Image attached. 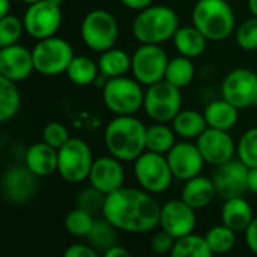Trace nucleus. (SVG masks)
<instances>
[{"label":"nucleus","instance_id":"72a5a7b5","mask_svg":"<svg viewBox=\"0 0 257 257\" xmlns=\"http://www.w3.org/2000/svg\"><path fill=\"white\" fill-rule=\"evenodd\" d=\"M212 254H224L229 253L236 244V232L227 227L226 224H218L211 227L205 235Z\"/></svg>","mask_w":257,"mask_h":257},{"label":"nucleus","instance_id":"c85d7f7f","mask_svg":"<svg viewBox=\"0 0 257 257\" xmlns=\"http://www.w3.org/2000/svg\"><path fill=\"white\" fill-rule=\"evenodd\" d=\"M116 230H117V227H114L105 217L98 218L93 221V226L86 236L87 244L96 253L104 254L105 250H108L110 247H113L116 244V239H117Z\"/></svg>","mask_w":257,"mask_h":257},{"label":"nucleus","instance_id":"c9c22d12","mask_svg":"<svg viewBox=\"0 0 257 257\" xmlns=\"http://www.w3.org/2000/svg\"><path fill=\"white\" fill-rule=\"evenodd\" d=\"M236 154L247 167H257V126L242 134L236 146Z\"/></svg>","mask_w":257,"mask_h":257},{"label":"nucleus","instance_id":"e433bc0d","mask_svg":"<svg viewBox=\"0 0 257 257\" xmlns=\"http://www.w3.org/2000/svg\"><path fill=\"white\" fill-rule=\"evenodd\" d=\"M24 21H21L18 17L8 14L0 18V47L14 45L18 42L24 32Z\"/></svg>","mask_w":257,"mask_h":257},{"label":"nucleus","instance_id":"49530a36","mask_svg":"<svg viewBox=\"0 0 257 257\" xmlns=\"http://www.w3.org/2000/svg\"><path fill=\"white\" fill-rule=\"evenodd\" d=\"M248 191L257 194V167H251L248 170Z\"/></svg>","mask_w":257,"mask_h":257},{"label":"nucleus","instance_id":"a211bd4d","mask_svg":"<svg viewBox=\"0 0 257 257\" xmlns=\"http://www.w3.org/2000/svg\"><path fill=\"white\" fill-rule=\"evenodd\" d=\"M196 209L182 199L169 200L161 206L160 226L175 239L193 233L196 229Z\"/></svg>","mask_w":257,"mask_h":257},{"label":"nucleus","instance_id":"de8ad7c7","mask_svg":"<svg viewBox=\"0 0 257 257\" xmlns=\"http://www.w3.org/2000/svg\"><path fill=\"white\" fill-rule=\"evenodd\" d=\"M9 9H11V2L9 0H0V17L8 15Z\"/></svg>","mask_w":257,"mask_h":257},{"label":"nucleus","instance_id":"6e6552de","mask_svg":"<svg viewBox=\"0 0 257 257\" xmlns=\"http://www.w3.org/2000/svg\"><path fill=\"white\" fill-rule=\"evenodd\" d=\"M145 111L148 116L160 123H167L182 110L181 89L167 80L157 81L148 86L145 92Z\"/></svg>","mask_w":257,"mask_h":257},{"label":"nucleus","instance_id":"f8f14e48","mask_svg":"<svg viewBox=\"0 0 257 257\" xmlns=\"http://www.w3.org/2000/svg\"><path fill=\"white\" fill-rule=\"evenodd\" d=\"M221 98L238 108L257 105V74L247 68L230 71L221 83Z\"/></svg>","mask_w":257,"mask_h":257},{"label":"nucleus","instance_id":"0eeeda50","mask_svg":"<svg viewBox=\"0 0 257 257\" xmlns=\"http://www.w3.org/2000/svg\"><path fill=\"white\" fill-rule=\"evenodd\" d=\"M81 39L93 51L104 53L114 47L119 36L116 18L105 9H93L81 21Z\"/></svg>","mask_w":257,"mask_h":257},{"label":"nucleus","instance_id":"3c124183","mask_svg":"<svg viewBox=\"0 0 257 257\" xmlns=\"http://www.w3.org/2000/svg\"><path fill=\"white\" fill-rule=\"evenodd\" d=\"M21 2H24L27 5H32V3H36V2H41V0H21Z\"/></svg>","mask_w":257,"mask_h":257},{"label":"nucleus","instance_id":"473e14b6","mask_svg":"<svg viewBox=\"0 0 257 257\" xmlns=\"http://www.w3.org/2000/svg\"><path fill=\"white\" fill-rule=\"evenodd\" d=\"M175 131L166 123L157 122L146 131V151L157 154H167L175 146Z\"/></svg>","mask_w":257,"mask_h":257},{"label":"nucleus","instance_id":"aec40b11","mask_svg":"<svg viewBox=\"0 0 257 257\" xmlns=\"http://www.w3.org/2000/svg\"><path fill=\"white\" fill-rule=\"evenodd\" d=\"M87 179L92 187L104 194H110L123 187L125 170L120 164V160L114 158L113 155L99 157L93 161Z\"/></svg>","mask_w":257,"mask_h":257},{"label":"nucleus","instance_id":"1a4fd4ad","mask_svg":"<svg viewBox=\"0 0 257 257\" xmlns=\"http://www.w3.org/2000/svg\"><path fill=\"white\" fill-rule=\"evenodd\" d=\"M134 175L140 188L151 194L164 193L175 178L167 157L151 151H145L134 161Z\"/></svg>","mask_w":257,"mask_h":257},{"label":"nucleus","instance_id":"9b49d317","mask_svg":"<svg viewBox=\"0 0 257 257\" xmlns=\"http://www.w3.org/2000/svg\"><path fill=\"white\" fill-rule=\"evenodd\" d=\"M169 57L158 44H142L131 57L134 78L143 86H151L164 80Z\"/></svg>","mask_w":257,"mask_h":257},{"label":"nucleus","instance_id":"7c9ffc66","mask_svg":"<svg viewBox=\"0 0 257 257\" xmlns=\"http://www.w3.org/2000/svg\"><path fill=\"white\" fill-rule=\"evenodd\" d=\"M170 254L173 257H211L212 250L205 236L188 233L175 241Z\"/></svg>","mask_w":257,"mask_h":257},{"label":"nucleus","instance_id":"ea45409f","mask_svg":"<svg viewBox=\"0 0 257 257\" xmlns=\"http://www.w3.org/2000/svg\"><path fill=\"white\" fill-rule=\"evenodd\" d=\"M69 139L68 128L60 122H48L42 130V140L56 149H60Z\"/></svg>","mask_w":257,"mask_h":257},{"label":"nucleus","instance_id":"f257e3e1","mask_svg":"<svg viewBox=\"0 0 257 257\" xmlns=\"http://www.w3.org/2000/svg\"><path fill=\"white\" fill-rule=\"evenodd\" d=\"M160 212L161 206L151 193L122 187L105 196L102 217L117 230L145 233L160 226Z\"/></svg>","mask_w":257,"mask_h":257},{"label":"nucleus","instance_id":"c756f323","mask_svg":"<svg viewBox=\"0 0 257 257\" xmlns=\"http://www.w3.org/2000/svg\"><path fill=\"white\" fill-rule=\"evenodd\" d=\"M21 107V96L15 81L0 77V122H8L17 116Z\"/></svg>","mask_w":257,"mask_h":257},{"label":"nucleus","instance_id":"2eb2a0df","mask_svg":"<svg viewBox=\"0 0 257 257\" xmlns=\"http://www.w3.org/2000/svg\"><path fill=\"white\" fill-rule=\"evenodd\" d=\"M38 190V176L24 164L9 167L2 178V193L9 203L29 202Z\"/></svg>","mask_w":257,"mask_h":257},{"label":"nucleus","instance_id":"a19ab883","mask_svg":"<svg viewBox=\"0 0 257 257\" xmlns=\"http://www.w3.org/2000/svg\"><path fill=\"white\" fill-rule=\"evenodd\" d=\"M175 238L172 235H169L166 230H160L157 232L152 239H151V250L157 254H166V253H172L173 245H175Z\"/></svg>","mask_w":257,"mask_h":257},{"label":"nucleus","instance_id":"5701e85b","mask_svg":"<svg viewBox=\"0 0 257 257\" xmlns=\"http://www.w3.org/2000/svg\"><path fill=\"white\" fill-rule=\"evenodd\" d=\"M253 209L250 203L241 196V197H232L224 200L223 209H221V221L232 230L245 232V229L253 221Z\"/></svg>","mask_w":257,"mask_h":257},{"label":"nucleus","instance_id":"7ed1b4c3","mask_svg":"<svg viewBox=\"0 0 257 257\" xmlns=\"http://www.w3.org/2000/svg\"><path fill=\"white\" fill-rule=\"evenodd\" d=\"M179 29V18L176 12L164 5H151L139 11L133 23V33L140 44H164L173 39Z\"/></svg>","mask_w":257,"mask_h":257},{"label":"nucleus","instance_id":"f03ea898","mask_svg":"<svg viewBox=\"0 0 257 257\" xmlns=\"http://www.w3.org/2000/svg\"><path fill=\"white\" fill-rule=\"evenodd\" d=\"M146 131L143 122L133 114L116 116L105 126V148L120 161H136L146 151Z\"/></svg>","mask_w":257,"mask_h":257},{"label":"nucleus","instance_id":"58836bf2","mask_svg":"<svg viewBox=\"0 0 257 257\" xmlns=\"http://www.w3.org/2000/svg\"><path fill=\"white\" fill-rule=\"evenodd\" d=\"M236 44L245 51L257 50V17L245 20L236 29Z\"/></svg>","mask_w":257,"mask_h":257},{"label":"nucleus","instance_id":"423d86ee","mask_svg":"<svg viewBox=\"0 0 257 257\" xmlns=\"http://www.w3.org/2000/svg\"><path fill=\"white\" fill-rule=\"evenodd\" d=\"M32 53L35 71L48 77L66 72L69 63L75 57L72 45L66 39L56 36L39 39Z\"/></svg>","mask_w":257,"mask_h":257},{"label":"nucleus","instance_id":"ddd939ff","mask_svg":"<svg viewBox=\"0 0 257 257\" xmlns=\"http://www.w3.org/2000/svg\"><path fill=\"white\" fill-rule=\"evenodd\" d=\"M24 29L35 39H45L54 36L62 24L60 6L50 3L48 0H41L29 5L24 14Z\"/></svg>","mask_w":257,"mask_h":257},{"label":"nucleus","instance_id":"f704fd0d","mask_svg":"<svg viewBox=\"0 0 257 257\" xmlns=\"http://www.w3.org/2000/svg\"><path fill=\"white\" fill-rule=\"evenodd\" d=\"M93 215L89 214L84 209L75 208L72 211H69L65 217V229L71 236L75 238H86L87 233L90 232L92 226H93Z\"/></svg>","mask_w":257,"mask_h":257},{"label":"nucleus","instance_id":"b1692460","mask_svg":"<svg viewBox=\"0 0 257 257\" xmlns=\"http://www.w3.org/2000/svg\"><path fill=\"white\" fill-rule=\"evenodd\" d=\"M206 42L208 38L196 26L179 27L173 36V44L178 53L190 59L199 57L206 50Z\"/></svg>","mask_w":257,"mask_h":257},{"label":"nucleus","instance_id":"4468645a","mask_svg":"<svg viewBox=\"0 0 257 257\" xmlns=\"http://www.w3.org/2000/svg\"><path fill=\"white\" fill-rule=\"evenodd\" d=\"M248 170L250 167H247L239 158L218 166L212 176L217 196L223 200L244 196L248 191Z\"/></svg>","mask_w":257,"mask_h":257},{"label":"nucleus","instance_id":"8fccbe9b","mask_svg":"<svg viewBox=\"0 0 257 257\" xmlns=\"http://www.w3.org/2000/svg\"><path fill=\"white\" fill-rule=\"evenodd\" d=\"M48 2H50V3H53V5H56V6H60L63 0H48Z\"/></svg>","mask_w":257,"mask_h":257},{"label":"nucleus","instance_id":"2f4dec72","mask_svg":"<svg viewBox=\"0 0 257 257\" xmlns=\"http://www.w3.org/2000/svg\"><path fill=\"white\" fill-rule=\"evenodd\" d=\"M193 78H194V65L190 57L179 54L178 57H173L169 60L164 80L182 89V87H187L193 81Z\"/></svg>","mask_w":257,"mask_h":257},{"label":"nucleus","instance_id":"6ab92c4d","mask_svg":"<svg viewBox=\"0 0 257 257\" xmlns=\"http://www.w3.org/2000/svg\"><path fill=\"white\" fill-rule=\"evenodd\" d=\"M35 71L33 53L18 44L2 47L0 50V75L15 83L24 81Z\"/></svg>","mask_w":257,"mask_h":257},{"label":"nucleus","instance_id":"f3484780","mask_svg":"<svg viewBox=\"0 0 257 257\" xmlns=\"http://www.w3.org/2000/svg\"><path fill=\"white\" fill-rule=\"evenodd\" d=\"M167 161L173 176L181 181H188L200 175L205 164L197 143H191L190 140L175 143V146L167 152Z\"/></svg>","mask_w":257,"mask_h":257},{"label":"nucleus","instance_id":"412c9836","mask_svg":"<svg viewBox=\"0 0 257 257\" xmlns=\"http://www.w3.org/2000/svg\"><path fill=\"white\" fill-rule=\"evenodd\" d=\"M59 149L50 146L44 140L29 146L24 155V164L38 176L45 178L57 172Z\"/></svg>","mask_w":257,"mask_h":257},{"label":"nucleus","instance_id":"393cba45","mask_svg":"<svg viewBox=\"0 0 257 257\" xmlns=\"http://www.w3.org/2000/svg\"><path fill=\"white\" fill-rule=\"evenodd\" d=\"M238 107L230 104L226 99H217L212 101L206 105L205 108V119L208 122V126L223 130V131H230L236 122H238Z\"/></svg>","mask_w":257,"mask_h":257},{"label":"nucleus","instance_id":"37998d69","mask_svg":"<svg viewBox=\"0 0 257 257\" xmlns=\"http://www.w3.org/2000/svg\"><path fill=\"white\" fill-rule=\"evenodd\" d=\"M245 244L251 253L257 254V217L253 218L250 226L245 229Z\"/></svg>","mask_w":257,"mask_h":257},{"label":"nucleus","instance_id":"a18cd8bd","mask_svg":"<svg viewBox=\"0 0 257 257\" xmlns=\"http://www.w3.org/2000/svg\"><path fill=\"white\" fill-rule=\"evenodd\" d=\"M130 251L126 248H123L122 245L114 244L113 247H110L108 250L104 251V257H128Z\"/></svg>","mask_w":257,"mask_h":257},{"label":"nucleus","instance_id":"cd10ccee","mask_svg":"<svg viewBox=\"0 0 257 257\" xmlns=\"http://www.w3.org/2000/svg\"><path fill=\"white\" fill-rule=\"evenodd\" d=\"M68 80L77 86H89L99 77L98 63L86 56H75L69 63L66 72Z\"/></svg>","mask_w":257,"mask_h":257},{"label":"nucleus","instance_id":"39448f33","mask_svg":"<svg viewBox=\"0 0 257 257\" xmlns=\"http://www.w3.org/2000/svg\"><path fill=\"white\" fill-rule=\"evenodd\" d=\"M102 102L116 116L134 114L145 102L142 83L123 75L108 78L102 86Z\"/></svg>","mask_w":257,"mask_h":257},{"label":"nucleus","instance_id":"4c0bfd02","mask_svg":"<svg viewBox=\"0 0 257 257\" xmlns=\"http://www.w3.org/2000/svg\"><path fill=\"white\" fill-rule=\"evenodd\" d=\"M105 196L102 191L96 190L95 187L90 185V188H84L78 193L77 196V208L80 209H84L87 211L89 214L95 215L98 212L102 214V209H104V203H105Z\"/></svg>","mask_w":257,"mask_h":257},{"label":"nucleus","instance_id":"4be33fe9","mask_svg":"<svg viewBox=\"0 0 257 257\" xmlns=\"http://www.w3.org/2000/svg\"><path fill=\"white\" fill-rule=\"evenodd\" d=\"M217 196L215 184L212 179L205 176H194L185 181V185L181 191V199L194 209H202L208 206Z\"/></svg>","mask_w":257,"mask_h":257},{"label":"nucleus","instance_id":"a878e982","mask_svg":"<svg viewBox=\"0 0 257 257\" xmlns=\"http://www.w3.org/2000/svg\"><path fill=\"white\" fill-rule=\"evenodd\" d=\"M172 128L176 136L182 137L184 140H193L197 139L208 128V122L205 119V114L200 111L181 110L172 120Z\"/></svg>","mask_w":257,"mask_h":257},{"label":"nucleus","instance_id":"79ce46f5","mask_svg":"<svg viewBox=\"0 0 257 257\" xmlns=\"http://www.w3.org/2000/svg\"><path fill=\"white\" fill-rule=\"evenodd\" d=\"M98 254L89 244H74L65 250V257H95Z\"/></svg>","mask_w":257,"mask_h":257},{"label":"nucleus","instance_id":"bb28decb","mask_svg":"<svg viewBox=\"0 0 257 257\" xmlns=\"http://www.w3.org/2000/svg\"><path fill=\"white\" fill-rule=\"evenodd\" d=\"M98 68H99V74L107 80L120 77L131 69V57L123 50L110 48L101 53L98 59Z\"/></svg>","mask_w":257,"mask_h":257},{"label":"nucleus","instance_id":"c03bdc74","mask_svg":"<svg viewBox=\"0 0 257 257\" xmlns=\"http://www.w3.org/2000/svg\"><path fill=\"white\" fill-rule=\"evenodd\" d=\"M120 3L123 6H126L128 9H133V11H143L146 8H149L154 0H120Z\"/></svg>","mask_w":257,"mask_h":257},{"label":"nucleus","instance_id":"09e8293b","mask_svg":"<svg viewBox=\"0 0 257 257\" xmlns=\"http://www.w3.org/2000/svg\"><path fill=\"white\" fill-rule=\"evenodd\" d=\"M248 9L253 17H257V0H248Z\"/></svg>","mask_w":257,"mask_h":257},{"label":"nucleus","instance_id":"dca6fc26","mask_svg":"<svg viewBox=\"0 0 257 257\" xmlns=\"http://www.w3.org/2000/svg\"><path fill=\"white\" fill-rule=\"evenodd\" d=\"M196 140L205 163L218 167L233 160L236 146L233 139L229 136V131L208 126Z\"/></svg>","mask_w":257,"mask_h":257},{"label":"nucleus","instance_id":"20e7f679","mask_svg":"<svg viewBox=\"0 0 257 257\" xmlns=\"http://www.w3.org/2000/svg\"><path fill=\"white\" fill-rule=\"evenodd\" d=\"M193 26L208 41H224L236 29V21L227 0H197L193 8Z\"/></svg>","mask_w":257,"mask_h":257},{"label":"nucleus","instance_id":"9d476101","mask_svg":"<svg viewBox=\"0 0 257 257\" xmlns=\"http://www.w3.org/2000/svg\"><path fill=\"white\" fill-rule=\"evenodd\" d=\"M93 161L89 145L81 139L71 137L59 149L57 173L66 182L78 184L89 178Z\"/></svg>","mask_w":257,"mask_h":257}]
</instances>
